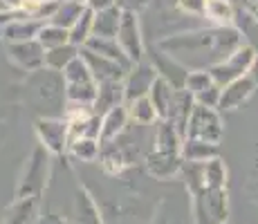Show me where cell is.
<instances>
[{"label":"cell","instance_id":"6da1fadb","mask_svg":"<svg viewBox=\"0 0 258 224\" xmlns=\"http://www.w3.org/2000/svg\"><path fill=\"white\" fill-rule=\"evenodd\" d=\"M29 97L34 101V110L41 117H63L66 114V81L61 72H54L49 67H41L36 72H29L27 79Z\"/></svg>","mask_w":258,"mask_h":224},{"label":"cell","instance_id":"7a4b0ae2","mask_svg":"<svg viewBox=\"0 0 258 224\" xmlns=\"http://www.w3.org/2000/svg\"><path fill=\"white\" fill-rule=\"evenodd\" d=\"M63 81H66V99L68 103H79V106H94V99H97V79L92 77L88 63L81 58H74V61L63 69Z\"/></svg>","mask_w":258,"mask_h":224},{"label":"cell","instance_id":"3957f363","mask_svg":"<svg viewBox=\"0 0 258 224\" xmlns=\"http://www.w3.org/2000/svg\"><path fill=\"white\" fill-rule=\"evenodd\" d=\"M191 211L196 224H222L229 215V195L227 188L202 186L191 195Z\"/></svg>","mask_w":258,"mask_h":224},{"label":"cell","instance_id":"277c9868","mask_svg":"<svg viewBox=\"0 0 258 224\" xmlns=\"http://www.w3.org/2000/svg\"><path fill=\"white\" fill-rule=\"evenodd\" d=\"M49 157L52 155L43 146L34 148L23 168L21 182H18L16 188V197H38L41 200L49 179Z\"/></svg>","mask_w":258,"mask_h":224},{"label":"cell","instance_id":"5b68a950","mask_svg":"<svg viewBox=\"0 0 258 224\" xmlns=\"http://www.w3.org/2000/svg\"><path fill=\"white\" fill-rule=\"evenodd\" d=\"M254 58H256L254 47L242 43L236 52H231L229 56L225 58V61H220V63H216L213 67H209L213 83H218L220 88H225L227 83H231V81H236V79L249 74Z\"/></svg>","mask_w":258,"mask_h":224},{"label":"cell","instance_id":"8992f818","mask_svg":"<svg viewBox=\"0 0 258 224\" xmlns=\"http://www.w3.org/2000/svg\"><path fill=\"white\" fill-rule=\"evenodd\" d=\"M38 141L49 155H68L70 146V126L66 117H38L34 123Z\"/></svg>","mask_w":258,"mask_h":224},{"label":"cell","instance_id":"52a82bcc","mask_svg":"<svg viewBox=\"0 0 258 224\" xmlns=\"http://www.w3.org/2000/svg\"><path fill=\"white\" fill-rule=\"evenodd\" d=\"M222 126L225 123H222L220 114H218V108H207V106H198L196 103L191 117H188L186 137L202 139V141H209V143H220L222 134H225V128Z\"/></svg>","mask_w":258,"mask_h":224},{"label":"cell","instance_id":"ba28073f","mask_svg":"<svg viewBox=\"0 0 258 224\" xmlns=\"http://www.w3.org/2000/svg\"><path fill=\"white\" fill-rule=\"evenodd\" d=\"M117 43L123 49L128 58L135 63L144 61V36H142V27H140V18L133 12H123L121 14V23L117 29Z\"/></svg>","mask_w":258,"mask_h":224},{"label":"cell","instance_id":"9c48e42d","mask_svg":"<svg viewBox=\"0 0 258 224\" xmlns=\"http://www.w3.org/2000/svg\"><path fill=\"white\" fill-rule=\"evenodd\" d=\"M157 77H160V74H157V69L153 63H146V61L135 63V65L131 67V72L126 74V79H123L126 103L135 101V99H140V97H148V92H151V88H153V83H155Z\"/></svg>","mask_w":258,"mask_h":224},{"label":"cell","instance_id":"30bf717a","mask_svg":"<svg viewBox=\"0 0 258 224\" xmlns=\"http://www.w3.org/2000/svg\"><path fill=\"white\" fill-rule=\"evenodd\" d=\"M81 58L88 63V67H90L92 77L97 79V83H103V81H123V79H126V74L131 72V69L123 67L121 63L112 61V58H108V56H101V54L92 52V49H88V47H81Z\"/></svg>","mask_w":258,"mask_h":224},{"label":"cell","instance_id":"8fae6325","mask_svg":"<svg viewBox=\"0 0 258 224\" xmlns=\"http://www.w3.org/2000/svg\"><path fill=\"white\" fill-rule=\"evenodd\" d=\"M146 171L151 177L155 179H171L175 175H180L182 171V153H166V151H153L144 157Z\"/></svg>","mask_w":258,"mask_h":224},{"label":"cell","instance_id":"7c38bea8","mask_svg":"<svg viewBox=\"0 0 258 224\" xmlns=\"http://www.w3.org/2000/svg\"><path fill=\"white\" fill-rule=\"evenodd\" d=\"M254 90H256V83H254V79H251L249 74H245V77L227 83V86L222 88V92H220L218 110L229 112V110H238V108H242L247 103V99L254 94Z\"/></svg>","mask_w":258,"mask_h":224},{"label":"cell","instance_id":"4fadbf2b","mask_svg":"<svg viewBox=\"0 0 258 224\" xmlns=\"http://www.w3.org/2000/svg\"><path fill=\"white\" fill-rule=\"evenodd\" d=\"M12 58L27 72H36V69L45 67V49L43 45L34 38V41H23L12 45Z\"/></svg>","mask_w":258,"mask_h":224},{"label":"cell","instance_id":"5bb4252c","mask_svg":"<svg viewBox=\"0 0 258 224\" xmlns=\"http://www.w3.org/2000/svg\"><path fill=\"white\" fill-rule=\"evenodd\" d=\"M153 65H155L157 74H160L164 81L171 83L175 90L184 88L188 67H184L180 61H175L173 56H168L166 52H155V54H153Z\"/></svg>","mask_w":258,"mask_h":224},{"label":"cell","instance_id":"9a60e30c","mask_svg":"<svg viewBox=\"0 0 258 224\" xmlns=\"http://www.w3.org/2000/svg\"><path fill=\"white\" fill-rule=\"evenodd\" d=\"M126 103V94H123V81H103L97 88V99H94V112L106 114L108 110Z\"/></svg>","mask_w":258,"mask_h":224},{"label":"cell","instance_id":"2e32d148","mask_svg":"<svg viewBox=\"0 0 258 224\" xmlns=\"http://www.w3.org/2000/svg\"><path fill=\"white\" fill-rule=\"evenodd\" d=\"M74 220L77 224H106L97 202L86 186H79L77 195H74Z\"/></svg>","mask_w":258,"mask_h":224},{"label":"cell","instance_id":"e0dca14e","mask_svg":"<svg viewBox=\"0 0 258 224\" xmlns=\"http://www.w3.org/2000/svg\"><path fill=\"white\" fill-rule=\"evenodd\" d=\"M38 220H41V200L16 197V204L9 208L5 224H38Z\"/></svg>","mask_w":258,"mask_h":224},{"label":"cell","instance_id":"ac0fdd59","mask_svg":"<svg viewBox=\"0 0 258 224\" xmlns=\"http://www.w3.org/2000/svg\"><path fill=\"white\" fill-rule=\"evenodd\" d=\"M128 121H131V117H128L126 103L108 110L101 117V137H99L101 143H108V141H112V139H117L119 134L128 128Z\"/></svg>","mask_w":258,"mask_h":224},{"label":"cell","instance_id":"d6986e66","mask_svg":"<svg viewBox=\"0 0 258 224\" xmlns=\"http://www.w3.org/2000/svg\"><path fill=\"white\" fill-rule=\"evenodd\" d=\"M121 9L117 5L106 9L94 12V25H92V36H103V38H115L119 23H121Z\"/></svg>","mask_w":258,"mask_h":224},{"label":"cell","instance_id":"ffe728a7","mask_svg":"<svg viewBox=\"0 0 258 224\" xmlns=\"http://www.w3.org/2000/svg\"><path fill=\"white\" fill-rule=\"evenodd\" d=\"M182 143L184 137L182 132L173 126L168 119H160L155 130V151H166V153H182Z\"/></svg>","mask_w":258,"mask_h":224},{"label":"cell","instance_id":"44dd1931","mask_svg":"<svg viewBox=\"0 0 258 224\" xmlns=\"http://www.w3.org/2000/svg\"><path fill=\"white\" fill-rule=\"evenodd\" d=\"M83 47H88V49H92V52H97V54H101V56H108V58H112V61H117V63H121L123 67H128L131 69L133 67V61L123 54V49L119 47V43H117V38H103V36H90L88 38V43L83 45Z\"/></svg>","mask_w":258,"mask_h":224},{"label":"cell","instance_id":"7402d4cb","mask_svg":"<svg viewBox=\"0 0 258 224\" xmlns=\"http://www.w3.org/2000/svg\"><path fill=\"white\" fill-rule=\"evenodd\" d=\"M213 157H218V143H209V141L191 139V137H186L184 143H182V159H184V162L205 164Z\"/></svg>","mask_w":258,"mask_h":224},{"label":"cell","instance_id":"603a6c76","mask_svg":"<svg viewBox=\"0 0 258 224\" xmlns=\"http://www.w3.org/2000/svg\"><path fill=\"white\" fill-rule=\"evenodd\" d=\"M148 97H151V101H153V106H155L157 114H160V119H168L173 97H175V88H173L168 81H164L162 77H157L155 83H153V88H151V92H148Z\"/></svg>","mask_w":258,"mask_h":224},{"label":"cell","instance_id":"cb8c5ba5","mask_svg":"<svg viewBox=\"0 0 258 224\" xmlns=\"http://www.w3.org/2000/svg\"><path fill=\"white\" fill-rule=\"evenodd\" d=\"M126 110H128L131 121L137 123V126H151V123L160 121V114H157L155 106H153L151 97H140L135 101H128Z\"/></svg>","mask_w":258,"mask_h":224},{"label":"cell","instance_id":"d4e9b609","mask_svg":"<svg viewBox=\"0 0 258 224\" xmlns=\"http://www.w3.org/2000/svg\"><path fill=\"white\" fill-rule=\"evenodd\" d=\"M205 18L216 27H231L236 23V9L231 7L229 0H207Z\"/></svg>","mask_w":258,"mask_h":224},{"label":"cell","instance_id":"484cf974","mask_svg":"<svg viewBox=\"0 0 258 224\" xmlns=\"http://www.w3.org/2000/svg\"><path fill=\"white\" fill-rule=\"evenodd\" d=\"M79 54H81V47H77V45H72V43L47 49L45 52V67L54 69V72H63L74 58H79Z\"/></svg>","mask_w":258,"mask_h":224},{"label":"cell","instance_id":"4316f807","mask_svg":"<svg viewBox=\"0 0 258 224\" xmlns=\"http://www.w3.org/2000/svg\"><path fill=\"white\" fill-rule=\"evenodd\" d=\"M92 25H94V9L92 7H83L81 16L77 18V23L70 27V43L77 47H83L88 43V38L92 36Z\"/></svg>","mask_w":258,"mask_h":224},{"label":"cell","instance_id":"83f0119b","mask_svg":"<svg viewBox=\"0 0 258 224\" xmlns=\"http://www.w3.org/2000/svg\"><path fill=\"white\" fill-rule=\"evenodd\" d=\"M36 41L43 45L45 52L47 49H54V47H61V45L70 43V29L61 27V25H54V23H43Z\"/></svg>","mask_w":258,"mask_h":224},{"label":"cell","instance_id":"f1b7e54d","mask_svg":"<svg viewBox=\"0 0 258 224\" xmlns=\"http://www.w3.org/2000/svg\"><path fill=\"white\" fill-rule=\"evenodd\" d=\"M68 153L74 159H81V162H94V159L101 155V141L94 137H79L74 141H70Z\"/></svg>","mask_w":258,"mask_h":224},{"label":"cell","instance_id":"f546056e","mask_svg":"<svg viewBox=\"0 0 258 224\" xmlns=\"http://www.w3.org/2000/svg\"><path fill=\"white\" fill-rule=\"evenodd\" d=\"M83 7H86V5L77 3V0H61V3H58V7H56V12L52 14V18H49L47 23L61 25V27L70 29L72 25L77 23V18L81 16Z\"/></svg>","mask_w":258,"mask_h":224},{"label":"cell","instance_id":"4dcf8cb0","mask_svg":"<svg viewBox=\"0 0 258 224\" xmlns=\"http://www.w3.org/2000/svg\"><path fill=\"white\" fill-rule=\"evenodd\" d=\"M202 177L205 186L209 188H227V166L220 157H213L202 164Z\"/></svg>","mask_w":258,"mask_h":224},{"label":"cell","instance_id":"1f68e13d","mask_svg":"<svg viewBox=\"0 0 258 224\" xmlns=\"http://www.w3.org/2000/svg\"><path fill=\"white\" fill-rule=\"evenodd\" d=\"M41 27H43V21H38V18H27V21L12 23L7 27V38L16 43L34 41L38 36V32H41Z\"/></svg>","mask_w":258,"mask_h":224},{"label":"cell","instance_id":"d6a6232c","mask_svg":"<svg viewBox=\"0 0 258 224\" xmlns=\"http://www.w3.org/2000/svg\"><path fill=\"white\" fill-rule=\"evenodd\" d=\"M211 83H213V79H211V72H209V69H188L184 90H188V92L196 97L198 92L207 90V88L211 86Z\"/></svg>","mask_w":258,"mask_h":224},{"label":"cell","instance_id":"836d02e7","mask_svg":"<svg viewBox=\"0 0 258 224\" xmlns=\"http://www.w3.org/2000/svg\"><path fill=\"white\" fill-rule=\"evenodd\" d=\"M220 92H222V88L218 86V83H211L207 90L196 94V103L198 106H207V108H218V103H220Z\"/></svg>","mask_w":258,"mask_h":224},{"label":"cell","instance_id":"e575fe53","mask_svg":"<svg viewBox=\"0 0 258 224\" xmlns=\"http://www.w3.org/2000/svg\"><path fill=\"white\" fill-rule=\"evenodd\" d=\"M177 7H180L186 16H205L207 0H177Z\"/></svg>","mask_w":258,"mask_h":224},{"label":"cell","instance_id":"d590c367","mask_svg":"<svg viewBox=\"0 0 258 224\" xmlns=\"http://www.w3.org/2000/svg\"><path fill=\"white\" fill-rule=\"evenodd\" d=\"M117 7L121 12H133V14H140L142 9L148 7V0H117Z\"/></svg>","mask_w":258,"mask_h":224},{"label":"cell","instance_id":"8d00e7d4","mask_svg":"<svg viewBox=\"0 0 258 224\" xmlns=\"http://www.w3.org/2000/svg\"><path fill=\"white\" fill-rule=\"evenodd\" d=\"M38 224H68L66 220H63L58 213H54V211H47L45 215H41V220H38Z\"/></svg>","mask_w":258,"mask_h":224},{"label":"cell","instance_id":"74e56055","mask_svg":"<svg viewBox=\"0 0 258 224\" xmlns=\"http://www.w3.org/2000/svg\"><path fill=\"white\" fill-rule=\"evenodd\" d=\"M117 0H88V7H92L94 12H99V9H106V7H112Z\"/></svg>","mask_w":258,"mask_h":224},{"label":"cell","instance_id":"f35d334b","mask_svg":"<svg viewBox=\"0 0 258 224\" xmlns=\"http://www.w3.org/2000/svg\"><path fill=\"white\" fill-rule=\"evenodd\" d=\"M249 77L254 79V83L258 86V54H256V58H254V63H251V69H249Z\"/></svg>","mask_w":258,"mask_h":224},{"label":"cell","instance_id":"ab89813d","mask_svg":"<svg viewBox=\"0 0 258 224\" xmlns=\"http://www.w3.org/2000/svg\"><path fill=\"white\" fill-rule=\"evenodd\" d=\"M7 5H12V7H14V9H16V7H18V5H21V0H7Z\"/></svg>","mask_w":258,"mask_h":224},{"label":"cell","instance_id":"60d3db41","mask_svg":"<svg viewBox=\"0 0 258 224\" xmlns=\"http://www.w3.org/2000/svg\"><path fill=\"white\" fill-rule=\"evenodd\" d=\"M77 3H81V5H88V0H77Z\"/></svg>","mask_w":258,"mask_h":224},{"label":"cell","instance_id":"b9f144b4","mask_svg":"<svg viewBox=\"0 0 258 224\" xmlns=\"http://www.w3.org/2000/svg\"><path fill=\"white\" fill-rule=\"evenodd\" d=\"M222 224H229V222H222Z\"/></svg>","mask_w":258,"mask_h":224}]
</instances>
